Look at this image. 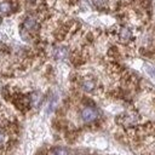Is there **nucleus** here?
<instances>
[{
	"mask_svg": "<svg viewBox=\"0 0 155 155\" xmlns=\"http://www.w3.org/2000/svg\"><path fill=\"white\" fill-rule=\"evenodd\" d=\"M98 117V111L94 108L86 107L81 110V119L84 122H92Z\"/></svg>",
	"mask_w": 155,
	"mask_h": 155,
	"instance_id": "1",
	"label": "nucleus"
},
{
	"mask_svg": "<svg viewBox=\"0 0 155 155\" xmlns=\"http://www.w3.org/2000/svg\"><path fill=\"white\" fill-rule=\"evenodd\" d=\"M36 28H38V21H36L35 17L29 16V17H27L24 19V22H23V29H25L28 31H33Z\"/></svg>",
	"mask_w": 155,
	"mask_h": 155,
	"instance_id": "2",
	"label": "nucleus"
},
{
	"mask_svg": "<svg viewBox=\"0 0 155 155\" xmlns=\"http://www.w3.org/2000/svg\"><path fill=\"white\" fill-rule=\"evenodd\" d=\"M53 56L57 59H64L68 56V48L67 47H57L53 51Z\"/></svg>",
	"mask_w": 155,
	"mask_h": 155,
	"instance_id": "3",
	"label": "nucleus"
},
{
	"mask_svg": "<svg viewBox=\"0 0 155 155\" xmlns=\"http://www.w3.org/2000/svg\"><path fill=\"white\" fill-rule=\"evenodd\" d=\"M131 36H132V33H131V30H130L128 28L124 27V28L120 29V31H119V38H120L122 41H127V40H130Z\"/></svg>",
	"mask_w": 155,
	"mask_h": 155,
	"instance_id": "4",
	"label": "nucleus"
},
{
	"mask_svg": "<svg viewBox=\"0 0 155 155\" xmlns=\"http://www.w3.org/2000/svg\"><path fill=\"white\" fill-rule=\"evenodd\" d=\"M41 101H42L41 93H39V92H33V93L30 94V103H31V105L39 107L40 103H41Z\"/></svg>",
	"mask_w": 155,
	"mask_h": 155,
	"instance_id": "5",
	"label": "nucleus"
},
{
	"mask_svg": "<svg viewBox=\"0 0 155 155\" xmlns=\"http://www.w3.org/2000/svg\"><path fill=\"white\" fill-rule=\"evenodd\" d=\"M94 81H92V80H85V81H82V84H81V87H82V90L84 91H86V92H91V91H93L94 90Z\"/></svg>",
	"mask_w": 155,
	"mask_h": 155,
	"instance_id": "6",
	"label": "nucleus"
},
{
	"mask_svg": "<svg viewBox=\"0 0 155 155\" xmlns=\"http://www.w3.org/2000/svg\"><path fill=\"white\" fill-rule=\"evenodd\" d=\"M50 155H69L68 150L62 147H56L50 151Z\"/></svg>",
	"mask_w": 155,
	"mask_h": 155,
	"instance_id": "7",
	"label": "nucleus"
},
{
	"mask_svg": "<svg viewBox=\"0 0 155 155\" xmlns=\"http://www.w3.org/2000/svg\"><path fill=\"white\" fill-rule=\"evenodd\" d=\"M10 11H11V4H10V2L4 1V2L0 4V13H1V15H6V13H8Z\"/></svg>",
	"mask_w": 155,
	"mask_h": 155,
	"instance_id": "8",
	"label": "nucleus"
},
{
	"mask_svg": "<svg viewBox=\"0 0 155 155\" xmlns=\"http://www.w3.org/2000/svg\"><path fill=\"white\" fill-rule=\"evenodd\" d=\"M92 2L96 7H103V6H105L107 0H92Z\"/></svg>",
	"mask_w": 155,
	"mask_h": 155,
	"instance_id": "9",
	"label": "nucleus"
},
{
	"mask_svg": "<svg viewBox=\"0 0 155 155\" xmlns=\"http://www.w3.org/2000/svg\"><path fill=\"white\" fill-rule=\"evenodd\" d=\"M147 70H148V73H149L150 75H154V76H155V69H154L153 67H149V65H147Z\"/></svg>",
	"mask_w": 155,
	"mask_h": 155,
	"instance_id": "10",
	"label": "nucleus"
},
{
	"mask_svg": "<svg viewBox=\"0 0 155 155\" xmlns=\"http://www.w3.org/2000/svg\"><path fill=\"white\" fill-rule=\"evenodd\" d=\"M4 140H5V133H4V131L0 130V144L4 143Z\"/></svg>",
	"mask_w": 155,
	"mask_h": 155,
	"instance_id": "11",
	"label": "nucleus"
}]
</instances>
